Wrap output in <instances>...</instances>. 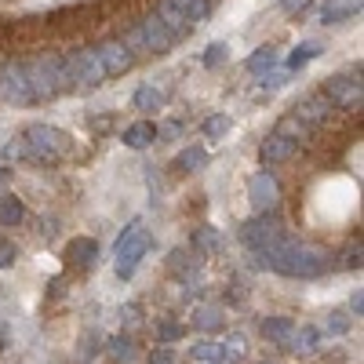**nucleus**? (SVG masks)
<instances>
[{
    "label": "nucleus",
    "instance_id": "1",
    "mask_svg": "<svg viewBox=\"0 0 364 364\" xmlns=\"http://www.w3.org/2000/svg\"><path fill=\"white\" fill-rule=\"evenodd\" d=\"M259 255H262V266H269L273 273H284V277L310 281V277L328 273V252L324 248H314V245H302V240H291L288 233L273 248H266Z\"/></svg>",
    "mask_w": 364,
    "mask_h": 364
},
{
    "label": "nucleus",
    "instance_id": "2",
    "mask_svg": "<svg viewBox=\"0 0 364 364\" xmlns=\"http://www.w3.org/2000/svg\"><path fill=\"white\" fill-rule=\"evenodd\" d=\"M70 135L55 124H29L22 132V157L37 164H55L70 154Z\"/></svg>",
    "mask_w": 364,
    "mask_h": 364
},
{
    "label": "nucleus",
    "instance_id": "3",
    "mask_svg": "<svg viewBox=\"0 0 364 364\" xmlns=\"http://www.w3.org/2000/svg\"><path fill=\"white\" fill-rule=\"evenodd\" d=\"M284 237V223L273 215V211H262L259 219H248V223H240V245L252 248L255 255L273 248L277 240Z\"/></svg>",
    "mask_w": 364,
    "mask_h": 364
},
{
    "label": "nucleus",
    "instance_id": "4",
    "mask_svg": "<svg viewBox=\"0 0 364 364\" xmlns=\"http://www.w3.org/2000/svg\"><path fill=\"white\" fill-rule=\"evenodd\" d=\"M149 245H154V237H149L139 223L117 240V277H120V281H128L132 273L139 269V262H142V255L149 252Z\"/></svg>",
    "mask_w": 364,
    "mask_h": 364
},
{
    "label": "nucleus",
    "instance_id": "5",
    "mask_svg": "<svg viewBox=\"0 0 364 364\" xmlns=\"http://www.w3.org/2000/svg\"><path fill=\"white\" fill-rule=\"evenodd\" d=\"M66 63H70L73 84H80V87H99V84L106 80V70H102V63H99V51H95V48L73 51Z\"/></svg>",
    "mask_w": 364,
    "mask_h": 364
},
{
    "label": "nucleus",
    "instance_id": "6",
    "mask_svg": "<svg viewBox=\"0 0 364 364\" xmlns=\"http://www.w3.org/2000/svg\"><path fill=\"white\" fill-rule=\"evenodd\" d=\"M248 200H252V208L259 211H277V204H281V182L273 178L269 171H259V175H252L248 178Z\"/></svg>",
    "mask_w": 364,
    "mask_h": 364
},
{
    "label": "nucleus",
    "instance_id": "7",
    "mask_svg": "<svg viewBox=\"0 0 364 364\" xmlns=\"http://www.w3.org/2000/svg\"><path fill=\"white\" fill-rule=\"evenodd\" d=\"M324 95L331 106H343V109H360V80L353 77H328L324 80Z\"/></svg>",
    "mask_w": 364,
    "mask_h": 364
},
{
    "label": "nucleus",
    "instance_id": "8",
    "mask_svg": "<svg viewBox=\"0 0 364 364\" xmlns=\"http://www.w3.org/2000/svg\"><path fill=\"white\" fill-rule=\"evenodd\" d=\"M99 51V63L106 70V77H124L132 66H135V55L124 48V41H106L95 48Z\"/></svg>",
    "mask_w": 364,
    "mask_h": 364
},
{
    "label": "nucleus",
    "instance_id": "9",
    "mask_svg": "<svg viewBox=\"0 0 364 364\" xmlns=\"http://www.w3.org/2000/svg\"><path fill=\"white\" fill-rule=\"evenodd\" d=\"M139 33H142V41H146L149 55H168V51H171V44H175V37L168 33V26H164L157 15H146V18L139 22Z\"/></svg>",
    "mask_w": 364,
    "mask_h": 364
},
{
    "label": "nucleus",
    "instance_id": "10",
    "mask_svg": "<svg viewBox=\"0 0 364 364\" xmlns=\"http://www.w3.org/2000/svg\"><path fill=\"white\" fill-rule=\"evenodd\" d=\"M291 113H295L306 128H321V124H328V117H331V102H328L324 91H317V95H306V99H302Z\"/></svg>",
    "mask_w": 364,
    "mask_h": 364
},
{
    "label": "nucleus",
    "instance_id": "11",
    "mask_svg": "<svg viewBox=\"0 0 364 364\" xmlns=\"http://www.w3.org/2000/svg\"><path fill=\"white\" fill-rule=\"evenodd\" d=\"M95 259H99V240L95 237H73V240H66V266L91 269Z\"/></svg>",
    "mask_w": 364,
    "mask_h": 364
},
{
    "label": "nucleus",
    "instance_id": "12",
    "mask_svg": "<svg viewBox=\"0 0 364 364\" xmlns=\"http://www.w3.org/2000/svg\"><path fill=\"white\" fill-rule=\"evenodd\" d=\"M0 95L11 99V102H29L22 63H8V66H0Z\"/></svg>",
    "mask_w": 364,
    "mask_h": 364
},
{
    "label": "nucleus",
    "instance_id": "13",
    "mask_svg": "<svg viewBox=\"0 0 364 364\" xmlns=\"http://www.w3.org/2000/svg\"><path fill=\"white\" fill-rule=\"evenodd\" d=\"M291 157H295V139H288L281 132L266 135L262 146H259V161L262 164H281V161H291Z\"/></svg>",
    "mask_w": 364,
    "mask_h": 364
},
{
    "label": "nucleus",
    "instance_id": "14",
    "mask_svg": "<svg viewBox=\"0 0 364 364\" xmlns=\"http://www.w3.org/2000/svg\"><path fill=\"white\" fill-rule=\"evenodd\" d=\"M154 15L168 26V33H171L175 41H178V37H186L190 29H193V26L186 22V11H182L178 4H171V0H157V11H154Z\"/></svg>",
    "mask_w": 364,
    "mask_h": 364
},
{
    "label": "nucleus",
    "instance_id": "15",
    "mask_svg": "<svg viewBox=\"0 0 364 364\" xmlns=\"http://www.w3.org/2000/svg\"><path fill=\"white\" fill-rule=\"evenodd\" d=\"M317 343H321V328H314V324H302V328H295L291 336H288V350L295 353V357H310L314 350H317Z\"/></svg>",
    "mask_w": 364,
    "mask_h": 364
},
{
    "label": "nucleus",
    "instance_id": "16",
    "mask_svg": "<svg viewBox=\"0 0 364 364\" xmlns=\"http://www.w3.org/2000/svg\"><path fill=\"white\" fill-rule=\"evenodd\" d=\"M154 139H157V124H154V120H135V124L124 128V146L128 149H146Z\"/></svg>",
    "mask_w": 364,
    "mask_h": 364
},
{
    "label": "nucleus",
    "instance_id": "17",
    "mask_svg": "<svg viewBox=\"0 0 364 364\" xmlns=\"http://www.w3.org/2000/svg\"><path fill=\"white\" fill-rule=\"evenodd\" d=\"M357 11H360V0H328L324 11H321V18H324V26H339V22H346L350 15H357Z\"/></svg>",
    "mask_w": 364,
    "mask_h": 364
},
{
    "label": "nucleus",
    "instance_id": "18",
    "mask_svg": "<svg viewBox=\"0 0 364 364\" xmlns=\"http://www.w3.org/2000/svg\"><path fill=\"white\" fill-rule=\"evenodd\" d=\"M291 331H295V321H291V317H266V321H262V336H266L269 343H281V346H284Z\"/></svg>",
    "mask_w": 364,
    "mask_h": 364
},
{
    "label": "nucleus",
    "instance_id": "19",
    "mask_svg": "<svg viewBox=\"0 0 364 364\" xmlns=\"http://www.w3.org/2000/svg\"><path fill=\"white\" fill-rule=\"evenodd\" d=\"M22 219H26L22 200H18L15 193H4V197H0V226H22Z\"/></svg>",
    "mask_w": 364,
    "mask_h": 364
},
{
    "label": "nucleus",
    "instance_id": "20",
    "mask_svg": "<svg viewBox=\"0 0 364 364\" xmlns=\"http://www.w3.org/2000/svg\"><path fill=\"white\" fill-rule=\"evenodd\" d=\"M135 109H142V113H149V109H161L164 106V91L161 87H154V84H142L139 91H135Z\"/></svg>",
    "mask_w": 364,
    "mask_h": 364
},
{
    "label": "nucleus",
    "instance_id": "21",
    "mask_svg": "<svg viewBox=\"0 0 364 364\" xmlns=\"http://www.w3.org/2000/svg\"><path fill=\"white\" fill-rule=\"evenodd\" d=\"M321 55V44L317 41H306V44H299L291 55H288V73H295V70H302L306 63H314V58Z\"/></svg>",
    "mask_w": 364,
    "mask_h": 364
},
{
    "label": "nucleus",
    "instance_id": "22",
    "mask_svg": "<svg viewBox=\"0 0 364 364\" xmlns=\"http://www.w3.org/2000/svg\"><path fill=\"white\" fill-rule=\"evenodd\" d=\"M204 164H208V154H204L200 146H186V149L175 157V168H178V171H200Z\"/></svg>",
    "mask_w": 364,
    "mask_h": 364
},
{
    "label": "nucleus",
    "instance_id": "23",
    "mask_svg": "<svg viewBox=\"0 0 364 364\" xmlns=\"http://www.w3.org/2000/svg\"><path fill=\"white\" fill-rule=\"evenodd\" d=\"M223 324H226V317L219 306H200L193 317V328H200V331H223Z\"/></svg>",
    "mask_w": 364,
    "mask_h": 364
},
{
    "label": "nucleus",
    "instance_id": "24",
    "mask_svg": "<svg viewBox=\"0 0 364 364\" xmlns=\"http://www.w3.org/2000/svg\"><path fill=\"white\" fill-rule=\"evenodd\" d=\"M219 245H223V233L215 230V226H197V233H193V248L197 252H219Z\"/></svg>",
    "mask_w": 364,
    "mask_h": 364
},
{
    "label": "nucleus",
    "instance_id": "25",
    "mask_svg": "<svg viewBox=\"0 0 364 364\" xmlns=\"http://www.w3.org/2000/svg\"><path fill=\"white\" fill-rule=\"evenodd\" d=\"M277 58H281V55H277V48H259L245 66H248L252 73H269L273 66H277Z\"/></svg>",
    "mask_w": 364,
    "mask_h": 364
},
{
    "label": "nucleus",
    "instance_id": "26",
    "mask_svg": "<svg viewBox=\"0 0 364 364\" xmlns=\"http://www.w3.org/2000/svg\"><path fill=\"white\" fill-rule=\"evenodd\" d=\"M230 128H233V120H230L226 113H215V117H208V120H204V135H208L211 142H215V139H226Z\"/></svg>",
    "mask_w": 364,
    "mask_h": 364
},
{
    "label": "nucleus",
    "instance_id": "27",
    "mask_svg": "<svg viewBox=\"0 0 364 364\" xmlns=\"http://www.w3.org/2000/svg\"><path fill=\"white\" fill-rule=\"evenodd\" d=\"M109 357L113 360H135V343L128 339V336H117V339H109Z\"/></svg>",
    "mask_w": 364,
    "mask_h": 364
},
{
    "label": "nucleus",
    "instance_id": "28",
    "mask_svg": "<svg viewBox=\"0 0 364 364\" xmlns=\"http://www.w3.org/2000/svg\"><path fill=\"white\" fill-rule=\"evenodd\" d=\"M277 132H281V135H288V139H310V132H314V128H306V124H302V120L291 113V117H284L281 124H277Z\"/></svg>",
    "mask_w": 364,
    "mask_h": 364
},
{
    "label": "nucleus",
    "instance_id": "29",
    "mask_svg": "<svg viewBox=\"0 0 364 364\" xmlns=\"http://www.w3.org/2000/svg\"><path fill=\"white\" fill-rule=\"evenodd\" d=\"M168 266H171V273H193L197 259H193V252H186V248H175L171 259H168Z\"/></svg>",
    "mask_w": 364,
    "mask_h": 364
},
{
    "label": "nucleus",
    "instance_id": "30",
    "mask_svg": "<svg viewBox=\"0 0 364 364\" xmlns=\"http://www.w3.org/2000/svg\"><path fill=\"white\" fill-rule=\"evenodd\" d=\"M190 357L200 360V364H208V360H223V346H219V343H197V346L190 350Z\"/></svg>",
    "mask_w": 364,
    "mask_h": 364
},
{
    "label": "nucleus",
    "instance_id": "31",
    "mask_svg": "<svg viewBox=\"0 0 364 364\" xmlns=\"http://www.w3.org/2000/svg\"><path fill=\"white\" fill-rule=\"evenodd\" d=\"M223 346V357H230V360H240L248 353V343H245V336H230L226 343H219Z\"/></svg>",
    "mask_w": 364,
    "mask_h": 364
},
{
    "label": "nucleus",
    "instance_id": "32",
    "mask_svg": "<svg viewBox=\"0 0 364 364\" xmlns=\"http://www.w3.org/2000/svg\"><path fill=\"white\" fill-rule=\"evenodd\" d=\"M120 41H124V48L139 58V55H149V48H146V41H142V33H139V26L135 29H124V37H120Z\"/></svg>",
    "mask_w": 364,
    "mask_h": 364
},
{
    "label": "nucleus",
    "instance_id": "33",
    "mask_svg": "<svg viewBox=\"0 0 364 364\" xmlns=\"http://www.w3.org/2000/svg\"><path fill=\"white\" fill-rule=\"evenodd\" d=\"M346 328H350V317H346V314H331V317H324V324H321V331H328V336H343Z\"/></svg>",
    "mask_w": 364,
    "mask_h": 364
},
{
    "label": "nucleus",
    "instance_id": "34",
    "mask_svg": "<svg viewBox=\"0 0 364 364\" xmlns=\"http://www.w3.org/2000/svg\"><path fill=\"white\" fill-rule=\"evenodd\" d=\"M226 51H230V48L219 44V41L208 44V48H204V66H223V63H226Z\"/></svg>",
    "mask_w": 364,
    "mask_h": 364
},
{
    "label": "nucleus",
    "instance_id": "35",
    "mask_svg": "<svg viewBox=\"0 0 364 364\" xmlns=\"http://www.w3.org/2000/svg\"><path fill=\"white\" fill-rule=\"evenodd\" d=\"M15 255H18V248H15V245H8V240H0V269L15 266Z\"/></svg>",
    "mask_w": 364,
    "mask_h": 364
},
{
    "label": "nucleus",
    "instance_id": "36",
    "mask_svg": "<svg viewBox=\"0 0 364 364\" xmlns=\"http://www.w3.org/2000/svg\"><path fill=\"white\" fill-rule=\"evenodd\" d=\"M259 77H262V87H284L291 73H288V70H281V73H259Z\"/></svg>",
    "mask_w": 364,
    "mask_h": 364
},
{
    "label": "nucleus",
    "instance_id": "37",
    "mask_svg": "<svg viewBox=\"0 0 364 364\" xmlns=\"http://www.w3.org/2000/svg\"><path fill=\"white\" fill-rule=\"evenodd\" d=\"M343 266H346V269H360V240L346 248V259H343Z\"/></svg>",
    "mask_w": 364,
    "mask_h": 364
},
{
    "label": "nucleus",
    "instance_id": "38",
    "mask_svg": "<svg viewBox=\"0 0 364 364\" xmlns=\"http://www.w3.org/2000/svg\"><path fill=\"white\" fill-rule=\"evenodd\" d=\"M178 336H182V328H178V324H171V321H161V339H164V343H175Z\"/></svg>",
    "mask_w": 364,
    "mask_h": 364
},
{
    "label": "nucleus",
    "instance_id": "39",
    "mask_svg": "<svg viewBox=\"0 0 364 364\" xmlns=\"http://www.w3.org/2000/svg\"><path fill=\"white\" fill-rule=\"evenodd\" d=\"M149 364H175V353H171L168 346H161V350L149 353Z\"/></svg>",
    "mask_w": 364,
    "mask_h": 364
},
{
    "label": "nucleus",
    "instance_id": "40",
    "mask_svg": "<svg viewBox=\"0 0 364 364\" xmlns=\"http://www.w3.org/2000/svg\"><path fill=\"white\" fill-rule=\"evenodd\" d=\"M306 4H310V0H281V8H284L288 15H295V11H306Z\"/></svg>",
    "mask_w": 364,
    "mask_h": 364
},
{
    "label": "nucleus",
    "instance_id": "41",
    "mask_svg": "<svg viewBox=\"0 0 364 364\" xmlns=\"http://www.w3.org/2000/svg\"><path fill=\"white\" fill-rule=\"evenodd\" d=\"M41 237H44V240H51V237H55V219H44V230H41Z\"/></svg>",
    "mask_w": 364,
    "mask_h": 364
},
{
    "label": "nucleus",
    "instance_id": "42",
    "mask_svg": "<svg viewBox=\"0 0 364 364\" xmlns=\"http://www.w3.org/2000/svg\"><path fill=\"white\" fill-rule=\"evenodd\" d=\"M350 306H353V314H360V310H364V299H360V291L350 299Z\"/></svg>",
    "mask_w": 364,
    "mask_h": 364
},
{
    "label": "nucleus",
    "instance_id": "43",
    "mask_svg": "<svg viewBox=\"0 0 364 364\" xmlns=\"http://www.w3.org/2000/svg\"><path fill=\"white\" fill-rule=\"evenodd\" d=\"M171 4H178V8H182V11H186V8H190V4H193V0H171Z\"/></svg>",
    "mask_w": 364,
    "mask_h": 364
},
{
    "label": "nucleus",
    "instance_id": "44",
    "mask_svg": "<svg viewBox=\"0 0 364 364\" xmlns=\"http://www.w3.org/2000/svg\"><path fill=\"white\" fill-rule=\"evenodd\" d=\"M208 364H223V360H208Z\"/></svg>",
    "mask_w": 364,
    "mask_h": 364
},
{
    "label": "nucleus",
    "instance_id": "45",
    "mask_svg": "<svg viewBox=\"0 0 364 364\" xmlns=\"http://www.w3.org/2000/svg\"><path fill=\"white\" fill-rule=\"evenodd\" d=\"M259 364H269V360H259Z\"/></svg>",
    "mask_w": 364,
    "mask_h": 364
}]
</instances>
